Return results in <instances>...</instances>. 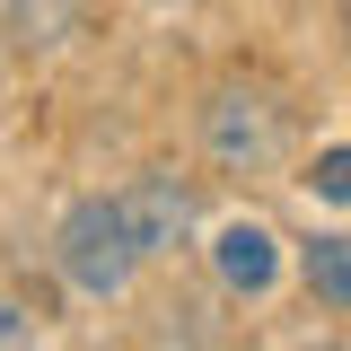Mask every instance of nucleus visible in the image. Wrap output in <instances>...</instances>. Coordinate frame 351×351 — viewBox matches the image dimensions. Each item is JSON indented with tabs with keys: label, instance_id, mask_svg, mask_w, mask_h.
Segmentation results:
<instances>
[{
	"label": "nucleus",
	"instance_id": "obj_1",
	"mask_svg": "<svg viewBox=\"0 0 351 351\" xmlns=\"http://www.w3.org/2000/svg\"><path fill=\"white\" fill-rule=\"evenodd\" d=\"M202 158L219 176H272L290 158V106H281V88L263 80V71H228V80L202 88Z\"/></svg>",
	"mask_w": 351,
	"mask_h": 351
},
{
	"label": "nucleus",
	"instance_id": "obj_2",
	"mask_svg": "<svg viewBox=\"0 0 351 351\" xmlns=\"http://www.w3.org/2000/svg\"><path fill=\"white\" fill-rule=\"evenodd\" d=\"M53 272H62L80 299H123L132 281L149 272V246L132 237L123 193H80L71 211L53 219Z\"/></svg>",
	"mask_w": 351,
	"mask_h": 351
},
{
	"label": "nucleus",
	"instance_id": "obj_3",
	"mask_svg": "<svg viewBox=\"0 0 351 351\" xmlns=\"http://www.w3.org/2000/svg\"><path fill=\"white\" fill-rule=\"evenodd\" d=\"M123 211H132V237H141L149 263H158V255H176V246L202 228V184H193L184 167H141L123 184Z\"/></svg>",
	"mask_w": 351,
	"mask_h": 351
},
{
	"label": "nucleus",
	"instance_id": "obj_4",
	"mask_svg": "<svg viewBox=\"0 0 351 351\" xmlns=\"http://www.w3.org/2000/svg\"><path fill=\"white\" fill-rule=\"evenodd\" d=\"M211 272L237 290V299H263L272 281H281V237L263 228V219H228L211 237Z\"/></svg>",
	"mask_w": 351,
	"mask_h": 351
},
{
	"label": "nucleus",
	"instance_id": "obj_5",
	"mask_svg": "<svg viewBox=\"0 0 351 351\" xmlns=\"http://www.w3.org/2000/svg\"><path fill=\"white\" fill-rule=\"evenodd\" d=\"M0 9H9V36L27 44V53L71 44V36H80V18H88V0H0Z\"/></svg>",
	"mask_w": 351,
	"mask_h": 351
},
{
	"label": "nucleus",
	"instance_id": "obj_6",
	"mask_svg": "<svg viewBox=\"0 0 351 351\" xmlns=\"http://www.w3.org/2000/svg\"><path fill=\"white\" fill-rule=\"evenodd\" d=\"M299 272H307V290H316L325 307H351V237H307Z\"/></svg>",
	"mask_w": 351,
	"mask_h": 351
},
{
	"label": "nucleus",
	"instance_id": "obj_7",
	"mask_svg": "<svg viewBox=\"0 0 351 351\" xmlns=\"http://www.w3.org/2000/svg\"><path fill=\"white\" fill-rule=\"evenodd\" d=\"M307 184H316L325 202H351V141H343V149H316V167H307Z\"/></svg>",
	"mask_w": 351,
	"mask_h": 351
},
{
	"label": "nucleus",
	"instance_id": "obj_8",
	"mask_svg": "<svg viewBox=\"0 0 351 351\" xmlns=\"http://www.w3.org/2000/svg\"><path fill=\"white\" fill-rule=\"evenodd\" d=\"M0 351H44V325L9 299V290H0Z\"/></svg>",
	"mask_w": 351,
	"mask_h": 351
},
{
	"label": "nucleus",
	"instance_id": "obj_9",
	"mask_svg": "<svg viewBox=\"0 0 351 351\" xmlns=\"http://www.w3.org/2000/svg\"><path fill=\"white\" fill-rule=\"evenodd\" d=\"M334 27H343V53H351V0H334Z\"/></svg>",
	"mask_w": 351,
	"mask_h": 351
},
{
	"label": "nucleus",
	"instance_id": "obj_10",
	"mask_svg": "<svg viewBox=\"0 0 351 351\" xmlns=\"http://www.w3.org/2000/svg\"><path fill=\"white\" fill-rule=\"evenodd\" d=\"M307 351H343V343H307Z\"/></svg>",
	"mask_w": 351,
	"mask_h": 351
}]
</instances>
